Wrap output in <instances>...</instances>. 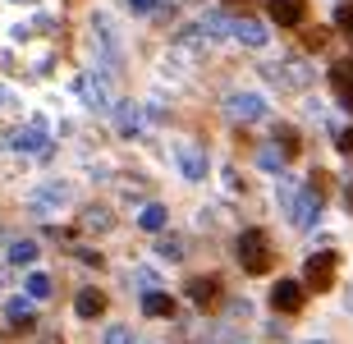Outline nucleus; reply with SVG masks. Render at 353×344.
Returning <instances> with one entry per match:
<instances>
[{"instance_id": "f257e3e1", "label": "nucleus", "mask_w": 353, "mask_h": 344, "mask_svg": "<svg viewBox=\"0 0 353 344\" xmlns=\"http://www.w3.org/2000/svg\"><path fill=\"white\" fill-rule=\"evenodd\" d=\"M234 257L239 266L248 271V276H266L271 271V239H266V230H243V234L234 239Z\"/></svg>"}, {"instance_id": "f03ea898", "label": "nucleus", "mask_w": 353, "mask_h": 344, "mask_svg": "<svg viewBox=\"0 0 353 344\" xmlns=\"http://www.w3.org/2000/svg\"><path fill=\"white\" fill-rule=\"evenodd\" d=\"M335 252H312L307 257V266H303V290H316V294H326V290H335Z\"/></svg>"}, {"instance_id": "7ed1b4c3", "label": "nucleus", "mask_w": 353, "mask_h": 344, "mask_svg": "<svg viewBox=\"0 0 353 344\" xmlns=\"http://www.w3.org/2000/svg\"><path fill=\"white\" fill-rule=\"evenodd\" d=\"M289 202V221L299 230H312L316 221H321V193H312V188H303V193H285Z\"/></svg>"}, {"instance_id": "20e7f679", "label": "nucleus", "mask_w": 353, "mask_h": 344, "mask_svg": "<svg viewBox=\"0 0 353 344\" xmlns=\"http://www.w3.org/2000/svg\"><path fill=\"white\" fill-rule=\"evenodd\" d=\"M174 161H179L183 179H207V152H202L197 143L179 138V143H174Z\"/></svg>"}, {"instance_id": "39448f33", "label": "nucleus", "mask_w": 353, "mask_h": 344, "mask_svg": "<svg viewBox=\"0 0 353 344\" xmlns=\"http://www.w3.org/2000/svg\"><path fill=\"white\" fill-rule=\"evenodd\" d=\"M303 303H307V290H303L299 280H280L271 290V307L275 312H303Z\"/></svg>"}, {"instance_id": "423d86ee", "label": "nucleus", "mask_w": 353, "mask_h": 344, "mask_svg": "<svg viewBox=\"0 0 353 344\" xmlns=\"http://www.w3.org/2000/svg\"><path fill=\"white\" fill-rule=\"evenodd\" d=\"M271 19L280 28H303L307 23V0H271Z\"/></svg>"}, {"instance_id": "0eeeda50", "label": "nucleus", "mask_w": 353, "mask_h": 344, "mask_svg": "<svg viewBox=\"0 0 353 344\" xmlns=\"http://www.w3.org/2000/svg\"><path fill=\"white\" fill-rule=\"evenodd\" d=\"M188 299H193L197 307H211L221 299V276H193L188 280Z\"/></svg>"}, {"instance_id": "6e6552de", "label": "nucleus", "mask_w": 353, "mask_h": 344, "mask_svg": "<svg viewBox=\"0 0 353 344\" xmlns=\"http://www.w3.org/2000/svg\"><path fill=\"white\" fill-rule=\"evenodd\" d=\"M330 88H335V97H340L344 106L353 110V55H349V60H340V65L330 69Z\"/></svg>"}, {"instance_id": "1a4fd4ad", "label": "nucleus", "mask_w": 353, "mask_h": 344, "mask_svg": "<svg viewBox=\"0 0 353 344\" xmlns=\"http://www.w3.org/2000/svg\"><path fill=\"white\" fill-rule=\"evenodd\" d=\"M5 317H10V326H14V331H32V326H37L32 299H10V303H5Z\"/></svg>"}, {"instance_id": "9d476101", "label": "nucleus", "mask_w": 353, "mask_h": 344, "mask_svg": "<svg viewBox=\"0 0 353 344\" xmlns=\"http://www.w3.org/2000/svg\"><path fill=\"white\" fill-rule=\"evenodd\" d=\"M230 32H234L243 46H266V41H271V32H266L257 19H239V23H230Z\"/></svg>"}, {"instance_id": "9b49d317", "label": "nucleus", "mask_w": 353, "mask_h": 344, "mask_svg": "<svg viewBox=\"0 0 353 344\" xmlns=\"http://www.w3.org/2000/svg\"><path fill=\"white\" fill-rule=\"evenodd\" d=\"M266 110V101L257 92H239V97H230V115L234 119H257Z\"/></svg>"}, {"instance_id": "f8f14e48", "label": "nucleus", "mask_w": 353, "mask_h": 344, "mask_svg": "<svg viewBox=\"0 0 353 344\" xmlns=\"http://www.w3.org/2000/svg\"><path fill=\"white\" fill-rule=\"evenodd\" d=\"M74 312H79V317H101V312H105V294L101 290H83L79 294V299H74Z\"/></svg>"}, {"instance_id": "ddd939ff", "label": "nucleus", "mask_w": 353, "mask_h": 344, "mask_svg": "<svg viewBox=\"0 0 353 344\" xmlns=\"http://www.w3.org/2000/svg\"><path fill=\"white\" fill-rule=\"evenodd\" d=\"M14 147H19V152H46V129H41V124L19 129L14 133Z\"/></svg>"}, {"instance_id": "4468645a", "label": "nucleus", "mask_w": 353, "mask_h": 344, "mask_svg": "<svg viewBox=\"0 0 353 344\" xmlns=\"http://www.w3.org/2000/svg\"><path fill=\"white\" fill-rule=\"evenodd\" d=\"M143 312H147V317H174V299H170V294L147 290V299H143Z\"/></svg>"}, {"instance_id": "2eb2a0df", "label": "nucleus", "mask_w": 353, "mask_h": 344, "mask_svg": "<svg viewBox=\"0 0 353 344\" xmlns=\"http://www.w3.org/2000/svg\"><path fill=\"white\" fill-rule=\"evenodd\" d=\"M79 92L88 97V106L110 110V92H105V83H97V79H79Z\"/></svg>"}, {"instance_id": "dca6fc26", "label": "nucleus", "mask_w": 353, "mask_h": 344, "mask_svg": "<svg viewBox=\"0 0 353 344\" xmlns=\"http://www.w3.org/2000/svg\"><path fill=\"white\" fill-rule=\"evenodd\" d=\"M10 262H14V266H32V262H37V243H32V239H19V243H10Z\"/></svg>"}, {"instance_id": "f3484780", "label": "nucleus", "mask_w": 353, "mask_h": 344, "mask_svg": "<svg viewBox=\"0 0 353 344\" xmlns=\"http://www.w3.org/2000/svg\"><path fill=\"white\" fill-rule=\"evenodd\" d=\"M28 299H51V276H41V271H28Z\"/></svg>"}, {"instance_id": "a211bd4d", "label": "nucleus", "mask_w": 353, "mask_h": 344, "mask_svg": "<svg viewBox=\"0 0 353 344\" xmlns=\"http://www.w3.org/2000/svg\"><path fill=\"white\" fill-rule=\"evenodd\" d=\"M138 221H143V230H152V234H157V230H165V207H161V202H152Z\"/></svg>"}, {"instance_id": "6ab92c4d", "label": "nucleus", "mask_w": 353, "mask_h": 344, "mask_svg": "<svg viewBox=\"0 0 353 344\" xmlns=\"http://www.w3.org/2000/svg\"><path fill=\"white\" fill-rule=\"evenodd\" d=\"M275 143L285 147V156H294V152H299V129H289V124H280V129H275Z\"/></svg>"}, {"instance_id": "aec40b11", "label": "nucleus", "mask_w": 353, "mask_h": 344, "mask_svg": "<svg viewBox=\"0 0 353 344\" xmlns=\"http://www.w3.org/2000/svg\"><path fill=\"white\" fill-rule=\"evenodd\" d=\"M335 28H340V32H349V37H353V0H349V5H340V10H335Z\"/></svg>"}, {"instance_id": "412c9836", "label": "nucleus", "mask_w": 353, "mask_h": 344, "mask_svg": "<svg viewBox=\"0 0 353 344\" xmlns=\"http://www.w3.org/2000/svg\"><path fill=\"white\" fill-rule=\"evenodd\" d=\"M157 252H161V257H170V262H179V257H183V243H179V239H161Z\"/></svg>"}, {"instance_id": "4be33fe9", "label": "nucleus", "mask_w": 353, "mask_h": 344, "mask_svg": "<svg viewBox=\"0 0 353 344\" xmlns=\"http://www.w3.org/2000/svg\"><path fill=\"white\" fill-rule=\"evenodd\" d=\"M105 344H133V335L124 331V326H110V331H105Z\"/></svg>"}, {"instance_id": "5701e85b", "label": "nucleus", "mask_w": 353, "mask_h": 344, "mask_svg": "<svg viewBox=\"0 0 353 344\" xmlns=\"http://www.w3.org/2000/svg\"><path fill=\"white\" fill-rule=\"evenodd\" d=\"M335 143H340V152H349V156H353V129H344L340 138H335Z\"/></svg>"}, {"instance_id": "b1692460", "label": "nucleus", "mask_w": 353, "mask_h": 344, "mask_svg": "<svg viewBox=\"0 0 353 344\" xmlns=\"http://www.w3.org/2000/svg\"><path fill=\"white\" fill-rule=\"evenodd\" d=\"M129 10H138V14H152V10H157V0H129Z\"/></svg>"}, {"instance_id": "393cba45", "label": "nucleus", "mask_w": 353, "mask_h": 344, "mask_svg": "<svg viewBox=\"0 0 353 344\" xmlns=\"http://www.w3.org/2000/svg\"><path fill=\"white\" fill-rule=\"evenodd\" d=\"M119 124H124V129L133 133V129H138V110H124V115H119Z\"/></svg>"}, {"instance_id": "a878e982", "label": "nucleus", "mask_w": 353, "mask_h": 344, "mask_svg": "<svg viewBox=\"0 0 353 344\" xmlns=\"http://www.w3.org/2000/svg\"><path fill=\"white\" fill-rule=\"evenodd\" d=\"M225 5H248V0H225Z\"/></svg>"}, {"instance_id": "bb28decb", "label": "nucleus", "mask_w": 353, "mask_h": 344, "mask_svg": "<svg viewBox=\"0 0 353 344\" xmlns=\"http://www.w3.org/2000/svg\"><path fill=\"white\" fill-rule=\"evenodd\" d=\"M0 106H5V92H0Z\"/></svg>"}, {"instance_id": "cd10ccee", "label": "nucleus", "mask_w": 353, "mask_h": 344, "mask_svg": "<svg viewBox=\"0 0 353 344\" xmlns=\"http://www.w3.org/2000/svg\"><path fill=\"white\" fill-rule=\"evenodd\" d=\"M312 344H321V340H312Z\"/></svg>"}]
</instances>
